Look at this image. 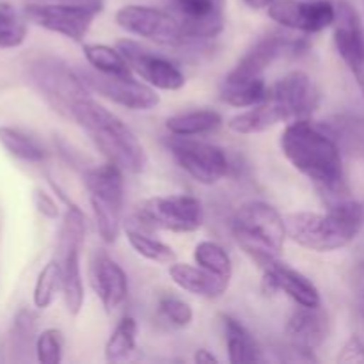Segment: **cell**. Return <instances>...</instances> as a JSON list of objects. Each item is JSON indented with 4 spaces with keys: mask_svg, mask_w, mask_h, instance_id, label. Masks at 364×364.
Here are the masks:
<instances>
[{
    "mask_svg": "<svg viewBox=\"0 0 364 364\" xmlns=\"http://www.w3.org/2000/svg\"><path fill=\"white\" fill-rule=\"evenodd\" d=\"M281 149L288 162L315 183L327 205L348 198L343 151L326 124L291 121L281 135Z\"/></svg>",
    "mask_w": 364,
    "mask_h": 364,
    "instance_id": "6da1fadb",
    "label": "cell"
},
{
    "mask_svg": "<svg viewBox=\"0 0 364 364\" xmlns=\"http://www.w3.org/2000/svg\"><path fill=\"white\" fill-rule=\"evenodd\" d=\"M70 119L89 135L107 162L116 164L124 173L139 174L148 166V155L137 135L116 114L92 100L91 95L75 103Z\"/></svg>",
    "mask_w": 364,
    "mask_h": 364,
    "instance_id": "7a4b0ae2",
    "label": "cell"
},
{
    "mask_svg": "<svg viewBox=\"0 0 364 364\" xmlns=\"http://www.w3.org/2000/svg\"><path fill=\"white\" fill-rule=\"evenodd\" d=\"M288 237L315 252H333L358 238L364 224V206L350 198L327 205L326 213L295 212L284 219Z\"/></svg>",
    "mask_w": 364,
    "mask_h": 364,
    "instance_id": "3957f363",
    "label": "cell"
},
{
    "mask_svg": "<svg viewBox=\"0 0 364 364\" xmlns=\"http://www.w3.org/2000/svg\"><path fill=\"white\" fill-rule=\"evenodd\" d=\"M231 231L242 251L262 270L281 258L288 237L281 213L265 201L238 206L231 219Z\"/></svg>",
    "mask_w": 364,
    "mask_h": 364,
    "instance_id": "277c9868",
    "label": "cell"
},
{
    "mask_svg": "<svg viewBox=\"0 0 364 364\" xmlns=\"http://www.w3.org/2000/svg\"><path fill=\"white\" fill-rule=\"evenodd\" d=\"M27 77L39 96L57 114L68 119L75 103L91 92L78 71L71 70L64 60L53 55H39L32 59L27 66Z\"/></svg>",
    "mask_w": 364,
    "mask_h": 364,
    "instance_id": "5b68a950",
    "label": "cell"
},
{
    "mask_svg": "<svg viewBox=\"0 0 364 364\" xmlns=\"http://www.w3.org/2000/svg\"><path fill=\"white\" fill-rule=\"evenodd\" d=\"M85 244V217L77 205H68L57 244V262L63 272L64 304L70 315L77 316L84 308V283H82L80 255Z\"/></svg>",
    "mask_w": 364,
    "mask_h": 364,
    "instance_id": "8992f818",
    "label": "cell"
},
{
    "mask_svg": "<svg viewBox=\"0 0 364 364\" xmlns=\"http://www.w3.org/2000/svg\"><path fill=\"white\" fill-rule=\"evenodd\" d=\"M103 0L78 2H38L23 7L28 21L45 31L55 32L71 41H84L95 18L102 13Z\"/></svg>",
    "mask_w": 364,
    "mask_h": 364,
    "instance_id": "52a82bcc",
    "label": "cell"
},
{
    "mask_svg": "<svg viewBox=\"0 0 364 364\" xmlns=\"http://www.w3.org/2000/svg\"><path fill=\"white\" fill-rule=\"evenodd\" d=\"M135 217L137 223L148 230L194 233L203 226L205 210L201 201L194 196H155L139 205Z\"/></svg>",
    "mask_w": 364,
    "mask_h": 364,
    "instance_id": "ba28073f",
    "label": "cell"
},
{
    "mask_svg": "<svg viewBox=\"0 0 364 364\" xmlns=\"http://www.w3.org/2000/svg\"><path fill=\"white\" fill-rule=\"evenodd\" d=\"M166 146L178 166L198 183L215 185L230 173V159L219 146L180 135L167 139Z\"/></svg>",
    "mask_w": 364,
    "mask_h": 364,
    "instance_id": "9c48e42d",
    "label": "cell"
},
{
    "mask_svg": "<svg viewBox=\"0 0 364 364\" xmlns=\"http://www.w3.org/2000/svg\"><path fill=\"white\" fill-rule=\"evenodd\" d=\"M116 23L128 34L139 36L162 46L188 45L180 21L164 7L130 4L116 13Z\"/></svg>",
    "mask_w": 364,
    "mask_h": 364,
    "instance_id": "30bf717a",
    "label": "cell"
},
{
    "mask_svg": "<svg viewBox=\"0 0 364 364\" xmlns=\"http://www.w3.org/2000/svg\"><path fill=\"white\" fill-rule=\"evenodd\" d=\"M284 121L309 119L320 107V89L304 71H291L270 85L267 98Z\"/></svg>",
    "mask_w": 364,
    "mask_h": 364,
    "instance_id": "8fae6325",
    "label": "cell"
},
{
    "mask_svg": "<svg viewBox=\"0 0 364 364\" xmlns=\"http://www.w3.org/2000/svg\"><path fill=\"white\" fill-rule=\"evenodd\" d=\"M191 43L208 41L224 31V0H160Z\"/></svg>",
    "mask_w": 364,
    "mask_h": 364,
    "instance_id": "7c38bea8",
    "label": "cell"
},
{
    "mask_svg": "<svg viewBox=\"0 0 364 364\" xmlns=\"http://www.w3.org/2000/svg\"><path fill=\"white\" fill-rule=\"evenodd\" d=\"M84 84L92 92L107 98L116 105L128 110H151L160 103V96L155 87L146 82L135 80L134 77H114L98 71H78Z\"/></svg>",
    "mask_w": 364,
    "mask_h": 364,
    "instance_id": "4fadbf2b",
    "label": "cell"
},
{
    "mask_svg": "<svg viewBox=\"0 0 364 364\" xmlns=\"http://www.w3.org/2000/svg\"><path fill=\"white\" fill-rule=\"evenodd\" d=\"M269 16L288 31L316 34L334 25L336 4L331 0H276L269 7Z\"/></svg>",
    "mask_w": 364,
    "mask_h": 364,
    "instance_id": "5bb4252c",
    "label": "cell"
},
{
    "mask_svg": "<svg viewBox=\"0 0 364 364\" xmlns=\"http://www.w3.org/2000/svg\"><path fill=\"white\" fill-rule=\"evenodd\" d=\"M116 46L127 59L130 70L151 87L178 91L185 85V75L167 57L149 52L132 39H119Z\"/></svg>",
    "mask_w": 364,
    "mask_h": 364,
    "instance_id": "9a60e30c",
    "label": "cell"
},
{
    "mask_svg": "<svg viewBox=\"0 0 364 364\" xmlns=\"http://www.w3.org/2000/svg\"><path fill=\"white\" fill-rule=\"evenodd\" d=\"M304 39H294L283 32H269L251 45L230 73L237 77L259 78L284 53H299L306 50Z\"/></svg>",
    "mask_w": 364,
    "mask_h": 364,
    "instance_id": "2e32d148",
    "label": "cell"
},
{
    "mask_svg": "<svg viewBox=\"0 0 364 364\" xmlns=\"http://www.w3.org/2000/svg\"><path fill=\"white\" fill-rule=\"evenodd\" d=\"M89 281L105 313H112L128 297V276L116 259L96 249L89 262Z\"/></svg>",
    "mask_w": 364,
    "mask_h": 364,
    "instance_id": "e0dca14e",
    "label": "cell"
},
{
    "mask_svg": "<svg viewBox=\"0 0 364 364\" xmlns=\"http://www.w3.org/2000/svg\"><path fill=\"white\" fill-rule=\"evenodd\" d=\"M263 291L274 294V291H284L297 306H322L318 288L311 279L301 274L299 270L291 269L281 259L270 263L263 269Z\"/></svg>",
    "mask_w": 364,
    "mask_h": 364,
    "instance_id": "ac0fdd59",
    "label": "cell"
},
{
    "mask_svg": "<svg viewBox=\"0 0 364 364\" xmlns=\"http://www.w3.org/2000/svg\"><path fill=\"white\" fill-rule=\"evenodd\" d=\"M284 331L291 345L304 350H315L329 336L331 322L322 306H299L288 318Z\"/></svg>",
    "mask_w": 364,
    "mask_h": 364,
    "instance_id": "d6986e66",
    "label": "cell"
},
{
    "mask_svg": "<svg viewBox=\"0 0 364 364\" xmlns=\"http://www.w3.org/2000/svg\"><path fill=\"white\" fill-rule=\"evenodd\" d=\"M334 46L348 68H354L364 53V31L358 11L347 0L336 4Z\"/></svg>",
    "mask_w": 364,
    "mask_h": 364,
    "instance_id": "ffe728a7",
    "label": "cell"
},
{
    "mask_svg": "<svg viewBox=\"0 0 364 364\" xmlns=\"http://www.w3.org/2000/svg\"><path fill=\"white\" fill-rule=\"evenodd\" d=\"M169 276L176 287L196 297L215 301L220 299L230 288V277L217 276L203 267L188 265V263H171Z\"/></svg>",
    "mask_w": 364,
    "mask_h": 364,
    "instance_id": "44dd1931",
    "label": "cell"
},
{
    "mask_svg": "<svg viewBox=\"0 0 364 364\" xmlns=\"http://www.w3.org/2000/svg\"><path fill=\"white\" fill-rule=\"evenodd\" d=\"M220 323L226 338L228 361L231 364H251L263 361L262 348L251 331L230 315H220Z\"/></svg>",
    "mask_w": 364,
    "mask_h": 364,
    "instance_id": "7402d4cb",
    "label": "cell"
},
{
    "mask_svg": "<svg viewBox=\"0 0 364 364\" xmlns=\"http://www.w3.org/2000/svg\"><path fill=\"white\" fill-rule=\"evenodd\" d=\"M267 92H269V85H267L265 77L247 78L228 73L219 87V98L226 105L249 109L262 103L267 98Z\"/></svg>",
    "mask_w": 364,
    "mask_h": 364,
    "instance_id": "603a6c76",
    "label": "cell"
},
{
    "mask_svg": "<svg viewBox=\"0 0 364 364\" xmlns=\"http://www.w3.org/2000/svg\"><path fill=\"white\" fill-rule=\"evenodd\" d=\"M223 116L212 109H198L171 116L166 121V128L171 135L196 137V135L212 134L223 124Z\"/></svg>",
    "mask_w": 364,
    "mask_h": 364,
    "instance_id": "cb8c5ba5",
    "label": "cell"
},
{
    "mask_svg": "<svg viewBox=\"0 0 364 364\" xmlns=\"http://www.w3.org/2000/svg\"><path fill=\"white\" fill-rule=\"evenodd\" d=\"M279 123H284L279 110H277L269 100H263L258 105L249 107V110L231 117V119L228 121V128H230L231 132H235V134L252 135L269 130V128L276 127V124Z\"/></svg>",
    "mask_w": 364,
    "mask_h": 364,
    "instance_id": "d4e9b609",
    "label": "cell"
},
{
    "mask_svg": "<svg viewBox=\"0 0 364 364\" xmlns=\"http://www.w3.org/2000/svg\"><path fill=\"white\" fill-rule=\"evenodd\" d=\"M0 144L14 159L28 164H41L48 159V149L36 137L13 127H0Z\"/></svg>",
    "mask_w": 364,
    "mask_h": 364,
    "instance_id": "484cf974",
    "label": "cell"
},
{
    "mask_svg": "<svg viewBox=\"0 0 364 364\" xmlns=\"http://www.w3.org/2000/svg\"><path fill=\"white\" fill-rule=\"evenodd\" d=\"M345 153H364V117L341 114L326 123Z\"/></svg>",
    "mask_w": 364,
    "mask_h": 364,
    "instance_id": "4316f807",
    "label": "cell"
},
{
    "mask_svg": "<svg viewBox=\"0 0 364 364\" xmlns=\"http://www.w3.org/2000/svg\"><path fill=\"white\" fill-rule=\"evenodd\" d=\"M137 348V322L132 316H123L105 343V359L119 363L130 358Z\"/></svg>",
    "mask_w": 364,
    "mask_h": 364,
    "instance_id": "83f0119b",
    "label": "cell"
},
{
    "mask_svg": "<svg viewBox=\"0 0 364 364\" xmlns=\"http://www.w3.org/2000/svg\"><path fill=\"white\" fill-rule=\"evenodd\" d=\"M85 60L95 68L98 73L114 75V77H130L134 71L128 66L127 59L119 48L109 45H84Z\"/></svg>",
    "mask_w": 364,
    "mask_h": 364,
    "instance_id": "f1b7e54d",
    "label": "cell"
},
{
    "mask_svg": "<svg viewBox=\"0 0 364 364\" xmlns=\"http://www.w3.org/2000/svg\"><path fill=\"white\" fill-rule=\"evenodd\" d=\"M91 203L92 217H95L96 230H98L100 238L105 244H114L117 240L123 228V205H116L112 201H105V199L89 198Z\"/></svg>",
    "mask_w": 364,
    "mask_h": 364,
    "instance_id": "f546056e",
    "label": "cell"
},
{
    "mask_svg": "<svg viewBox=\"0 0 364 364\" xmlns=\"http://www.w3.org/2000/svg\"><path fill=\"white\" fill-rule=\"evenodd\" d=\"M127 238L132 249L139 256L149 259V262L160 263V265H171V263L176 262V252L173 251V247L156 240V238L149 237L144 231L135 230V228H127Z\"/></svg>",
    "mask_w": 364,
    "mask_h": 364,
    "instance_id": "4dcf8cb0",
    "label": "cell"
},
{
    "mask_svg": "<svg viewBox=\"0 0 364 364\" xmlns=\"http://www.w3.org/2000/svg\"><path fill=\"white\" fill-rule=\"evenodd\" d=\"M194 259L199 267L217 274V276L230 277V279L233 276V262H231L230 252L217 242H199L194 249Z\"/></svg>",
    "mask_w": 364,
    "mask_h": 364,
    "instance_id": "1f68e13d",
    "label": "cell"
},
{
    "mask_svg": "<svg viewBox=\"0 0 364 364\" xmlns=\"http://www.w3.org/2000/svg\"><path fill=\"white\" fill-rule=\"evenodd\" d=\"M27 38V18L11 4L0 6V48H18Z\"/></svg>",
    "mask_w": 364,
    "mask_h": 364,
    "instance_id": "d6a6232c",
    "label": "cell"
},
{
    "mask_svg": "<svg viewBox=\"0 0 364 364\" xmlns=\"http://www.w3.org/2000/svg\"><path fill=\"white\" fill-rule=\"evenodd\" d=\"M60 284H63V272H60V265L57 259L46 263L41 269V272L38 274V279H36L34 294H32V301L38 309H46L50 308V304L55 299L57 291L60 290Z\"/></svg>",
    "mask_w": 364,
    "mask_h": 364,
    "instance_id": "836d02e7",
    "label": "cell"
},
{
    "mask_svg": "<svg viewBox=\"0 0 364 364\" xmlns=\"http://www.w3.org/2000/svg\"><path fill=\"white\" fill-rule=\"evenodd\" d=\"M64 354V336L59 329H45L36 338V358L43 364H59Z\"/></svg>",
    "mask_w": 364,
    "mask_h": 364,
    "instance_id": "e575fe53",
    "label": "cell"
},
{
    "mask_svg": "<svg viewBox=\"0 0 364 364\" xmlns=\"http://www.w3.org/2000/svg\"><path fill=\"white\" fill-rule=\"evenodd\" d=\"M159 311L171 326L174 327H188L194 320V311L191 304L178 297H162L159 302Z\"/></svg>",
    "mask_w": 364,
    "mask_h": 364,
    "instance_id": "d590c367",
    "label": "cell"
},
{
    "mask_svg": "<svg viewBox=\"0 0 364 364\" xmlns=\"http://www.w3.org/2000/svg\"><path fill=\"white\" fill-rule=\"evenodd\" d=\"M36 315L28 309H21L16 315L13 323V329H11V345H13L14 350H25V348L31 347L32 340H34L36 334Z\"/></svg>",
    "mask_w": 364,
    "mask_h": 364,
    "instance_id": "8d00e7d4",
    "label": "cell"
},
{
    "mask_svg": "<svg viewBox=\"0 0 364 364\" xmlns=\"http://www.w3.org/2000/svg\"><path fill=\"white\" fill-rule=\"evenodd\" d=\"M338 363H364V341L358 336H350L347 343L341 348L340 355H338Z\"/></svg>",
    "mask_w": 364,
    "mask_h": 364,
    "instance_id": "74e56055",
    "label": "cell"
},
{
    "mask_svg": "<svg viewBox=\"0 0 364 364\" xmlns=\"http://www.w3.org/2000/svg\"><path fill=\"white\" fill-rule=\"evenodd\" d=\"M34 205L38 208V212L41 215H45L46 219H57L59 217V206L53 201V198L50 194L43 191L34 192Z\"/></svg>",
    "mask_w": 364,
    "mask_h": 364,
    "instance_id": "f35d334b",
    "label": "cell"
},
{
    "mask_svg": "<svg viewBox=\"0 0 364 364\" xmlns=\"http://www.w3.org/2000/svg\"><path fill=\"white\" fill-rule=\"evenodd\" d=\"M194 361L199 364H212V363L217 364L219 363V359H217L212 352L206 350V348H199V350L194 354Z\"/></svg>",
    "mask_w": 364,
    "mask_h": 364,
    "instance_id": "ab89813d",
    "label": "cell"
},
{
    "mask_svg": "<svg viewBox=\"0 0 364 364\" xmlns=\"http://www.w3.org/2000/svg\"><path fill=\"white\" fill-rule=\"evenodd\" d=\"M352 281H354V284L359 290L364 291V259L355 265L354 272H352Z\"/></svg>",
    "mask_w": 364,
    "mask_h": 364,
    "instance_id": "60d3db41",
    "label": "cell"
},
{
    "mask_svg": "<svg viewBox=\"0 0 364 364\" xmlns=\"http://www.w3.org/2000/svg\"><path fill=\"white\" fill-rule=\"evenodd\" d=\"M350 71H352V73H354L355 80H358L359 87H361V91H363V95H364V53H363L361 59L358 60V64H355V66L352 68Z\"/></svg>",
    "mask_w": 364,
    "mask_h": 364,
    "instance_id": "b9f144b4",
    "label": "cell"
},
{
    "mask_svg": "<svg viewBox=\"0 0 364 364\" xmlns=\"http://www.w3.org/2000/svg\"><path fill=\"white\" fill-rule=\"evenodd\" d=\"M245 6H249L251 9H269L276 0H244Z\"/></svg>",
    "mask_w": 364,
    "mask_h": 364,
    "instance_id": "7bdbcfd3",
    "label": "cell"
},
{
    "mask_svg": "<svg viewBox=\"0 0 364 364\" xmlns=\"http://www.w3.org/2000/svg\"><path fill=\"white\" fill-rule=\"evenodd\" d=\"M34 2H78V0H34Z\"/></svg>",
    "mask_w": 364,
    "mask_h": 364,
    "instance_id": "ee69618b",
    "label": "cell"
},
{
    "mask_svg": "<svg viewBox=\"0 0 364 364\" xmlns=\"http://www.w3.org/2000/svg\"><path fill=\"white\" fill-rule=\"evenodd\" d=\"M2 4H4V2H0V6H2Z\"/></svg>",
    "mask_w": 364,
    "mask_h": 364,
    "instance_id": "f6af8a7d",
    "label": "cell"
}]
</instances>
